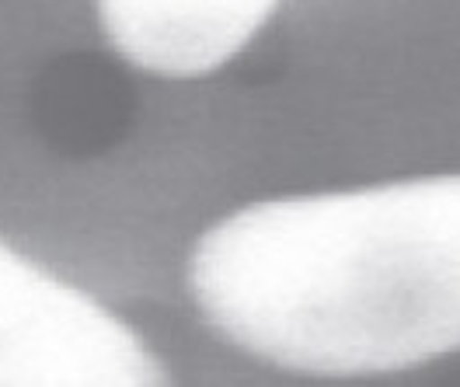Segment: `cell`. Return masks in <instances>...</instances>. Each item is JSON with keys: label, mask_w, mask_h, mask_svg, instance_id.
I'll return each instance as SVG.
<instances>
[{"label": "cell", "mask_w": 460, "mask_h": 387, "mask_svg": "<svg viewBox=\"0 0 460 387\" xmlns=\"http://www.w3.org/2000/svg\"><path fill=\"white\" fill-rule=\"evenodd\" d=\"M206 321L304 374H387L460 349V175L261 199L192 248Z\"/></svg>", "instance_id": "cell-1"}, {"label": "cell", "mask_w": 460, "mask_h": 387, "mask_svg": "<svg viewBox=\"0 0 460 387\" xmlns=\"http://www.w3.org/2000/svg\"><path fill=\"white\" fill-rule=\"evenodd\" d=\"M164 363L84 290L0 241V387H154Z\"/></svg>", "instance_id": "cell-2"}, {"label": "cell", "mask_w": 460, "mask_h": 387, "mask_svg": "<svg viewBox=\"0 0 460 387\" xmlns=\"http://www.w3.org/2000/svg\"><path fill=\"white\" fill-rule=\"evenodd\" d=\"M122 60L161 77H199L234 60L279 0H98Z\"/></svg>", "instance_id": "cell-3"}]
</instances>
